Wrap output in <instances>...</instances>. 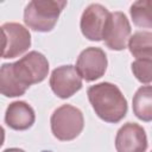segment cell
I'll return each mask as SVG.
<instances>
[{
    "mask_svg": "<svg viewBox=\"0 0 152 152\" xmlns=\"http://www.w3.org/2000/svg\"><path fill=\"white\" fill-rule=\"evenodd\" d=\"M89 102L96 115L106 122L116 124L127 113V101L121 90L113 83L102 82L88 88Z\"/></svg>",
    "mask_w": 152,
    "mask_h": 152,
    "instance_id": "1",
    "label": "cell"
},
{
    "mask_svg": "<svg viewBox=\"0 0 152 152\" xmlns=\"http://www.w3.org/2000/svg\"><path fill=\"white\" fill-rule=\"evenodd\" d=\"M66 6V1L46 0V1H31L24 11L25 24L38 32L51 31L61 14Z\"/></svg>",
    "mask_w": 152,
    "mask_h": 152,
    "instance_id": "2",
    "label": "cell"
},
{
    "mask_svg": "<svg viewBox=\"0 0 152 152\" xmlns=\"http://www.w3.org/2000/svg\"><path fill=\"white\" fill-rule=\"evenodd\" d=\"M50 122L52 134L62 141H69L78 137L84 126L82 112L71 104L58 107L52 113Z\"/></svg>",
    "mask_w": 152,
    "mask_h": 152,
    "instance_id": "3",
    "label": "cell"
},
{
    "mask_svg": "<svg viewBox=\"0 0 152 152\" xmlns=\"http://www.w3.org/2000/svg\"><path fill=\"white\" fill-rule=\"evenodd\" d=\"M13 69L19 80L28 88L31 84L39 83L48 76L49 62L38 51H31L13 63Z\"/></svg>",
    "mask_w": 152,
    "mask_h": 152,
    "instance_id": "4",
    "label": "cell"
},
{
    "mask_svg": "<svg viewBox=\"0 0 152 152\" xmlns=\"http://www.w3.org/2000/svg\"><path fill=\"white\" fill-rule=\"evenodd\" d=\"M2 32V58H14L26 52L31 45L28 30L18 23H5Z\"/></svg>",
    "mask_w": 152,
    "mask_h": 152,
    "instance_id": "5",
    "label": "cell"
},
{
    "mask_svg": "<svg viewBox=\"0 0 152 152\" xmlns=\"http://www.w3.org/2000/svg\"><path fill=\"white\" fill-rule=\"evenodd\" d=\"M107 69V57L100 48H87L83 50L76 62V70L87 82L95 81L103 76Z\"/></svg>",
    "mask_w": 152,
    "mask_h": 152,
    "instance_id": "6",
    "label": "cell"
},
{
    "mask_svg": "<svg viewBox=\"0 0 152 152\" xmlns=\"http://www.w3.org/2000/svg\"><path fill=\"white\" fill-rule=\"evenodd\" d=\"M108 10L100 4L89 5L82 13L81 17V31L89 40L103 39L104 28L109 18Z\"/></svg>",
    "mask_w": 152,
    "mask_h": 152,
    "instance_id": "7",
    "label": "cell"
},
{
    "mask_svg": "<svg viewBox=\"0 0 152 152\" xmlns=\"http://www.w3.org/2000/svg\"><path fill=\"white\" fill-rule=\"evenodd\" d=\"M50 87L58 97L68 99L82 88V77L76 66L62 65L51 72Z\"/></svg>",
    "mask_w": 152,
    "mask_h": 152,
    "instance_id": "8",
    "label": "cell"
},
{
    "mask_svg": "<svg viewBox=\"0 0 152 152\" xmlns=\"http://www.w3.org/2000/svg\"><path fill=\"white\" fill-rule=\"evenodd\" d=\"M129 34L131 25L127 17L122 12L110 13L103 33L104 44L112 50H124L129 40Z\"/></svg>",
    "mask_w": 152,
    "mask_h": 152,
    "instance_id": "9",
    "label": "cell"
},
{
    "mask_svg": "<svg viewBox=\"0 0 152 152\" xmlns=\"http://www.w3.org/2000/svg\"><path fill=\"white\" fill-rule=\"evenodd\" d=\"M115 147L118 152H145L147 148L145 129L135 122L125 124L116 133Z\"/></svg>",
    "mask_w": 152,
    "mask_h": 152,
    "instance_id": "10",
    "label": "cell"
},
{
    "mask_svg": "<svg viewBox=\"0 0 152 152\" xmlns=\"http://www.w3.org/2000/svg\"><path fill=\"white\" fill-rule=\"evenodd\" d=\"M34 119L36 116L33 108L24 101H15L10 103L5 114L6 125L15 131L28 129L33 125Z\"/></svg>",
    "mask_w": 152,
    "mask_h": 152,
    "instance_id": "11",
    "label": "cell"
},
{
    "mask_svg": "<svg viewBox=\"0 0 152 152\" xmlns=\"http://www.w3.org/2000/svg\"><path fill=\"white\" fill-rule=\"evenodd\" d=\"M27 87L17 76L13 63H5L0 69V91L7 97H15L25 94Z\"/></svg>",
    "mask_w": 152,
    "mask_h": 152,
    "instance_id": "12",
    "label": "cell"
},
{
    "mask_svg": "<svg viewBox=\"0 0 152 152\" xmlns=\"http://www.w3.org/2000/svg\"><path fill=\"white\" fill-rule=\"evenodd\" d=\"M133 112L142 121H152V86L140 87L133 96Z\"/></svg>",
    "mask_w": 152,
    "mask_h": 152,
    "instance_id": "13",
    "label": "cell"
},
{
    "mask_svg": "<svg viewBox=\"0 0 152 152\" xmlns=\"http://www.w3.org/2000/svg\"><path fill=\"white\" fill-rule=\"evenodd\" d=\"M128 49L137 59L152 61V32L138 31L129 37Z\"/></svg>",
    "mask_w": 152,
    "mask_h": 152,
    "instance_id": "14",
    "label": "cell"
},
{
    "mask_svg": "<svg viewBox=\"0 0 152 152\" xmlns=\"http://www.w3.org/2000/svg\"><path fill=\"white\" fill-rule=\"evenodd\" d=\"M129 13L135 26L152 28V0H139L133 2Z\"/></svg>",
    "mask_w": 152,
    "mask_h": 152,
    "instance_id": "15",
    "label": "cell"
},
{
    "mask_svg": "<svg viewBox=\"0 0 152 152\" xmlns=\"http://www.w3.org/2000/svg\"><path fill=\"white\" fill-rule=\"evenodd\" d=\"M133 75L141 83L152 82V61L148 59H137L132 63Z\"/></svg>",
    "mask_w": 152,
    "mask_h": 152,
    "instance_id": "16",
    "label": "cell"
},
{
    "mask_svg": "<svg viewBox=\"0 0 152 152\" xmlns=\"http://www.w3.org/2000/svg\"><path fill=\"white\" fill-rule=\"evenodd\" d=\"M4 152H25V151L24 150H20V148H7Z\"/></svg>",
    "mask_w": 152,
    "mask_h": 152,
    "instance_id": "17",
    "label": "cell"
},
{
    "mask_svg": "<svg viewBox=\"0 0 152 152\" xmlns=\"http://www.w3.org/2000/svg\"><path fill=\"white\" fill-rule=\"evenodd\" d=\"M151 152H152V151H151Z\"/></svg>",
    "mask_w": 152,
    "mask_h": 152,
    "instance_id": "18",
    "label": "cell"
}]
</instances>
